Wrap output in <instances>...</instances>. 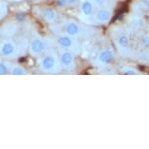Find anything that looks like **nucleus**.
Masks as SVG:
<instances>
[{"instance_id": "obj_1", "label": "nucleus", "mask_w": 149, "mask_h": 149, "mask_svg": "<svg viewBox=\"0 0 149 149\" xmlns=\"http://www.w3.org/2000/svg\"><path fill=\"white\" fill-rule=\"evenodd\" d=\"M39 66L44 73H56L61 70L62 64L58 57L54 54H49L41 59Z\"/></svg>"}, {"instance_id": "obj_2", "label": "nucleus", "mask_w": 149, "mask_h": 149, "mask_svg": "<svg viewBox=\"0 0 149 149\" xmlns=\"http://www.w3.org/2000/svg\"><path fill=\"white\" fill-rule=\"evenodd\" d=\"M0 53L6 58H13L17 55V47L14 42L6 41L0 45Z\"/></svg>"}, {"instance_id": "obj_3", "label": "nucleus", "mask_w": 149, "mask_h": 149, "mask_svg": "<svg viewBox=\"0 0 149 149\" xmlns=\"http://www.w3.org/2000/svg\"><path fill=\"white\" fill-rule=\"evenodd\" d=\"M46 49V43L40 38H35L30 44V52L33 56H40Z\"/></svg>"}, {"instance_id": "obj_4", "label": "nucleus", "mask_w": 149, "mask_h": 149, "mask_svg": "<svg viewBox=\"0 0 149 149\" xmlns=\"http://www.w3.org/2000/svg\"><path fill=\"white\" fill-rule=\"evenodd\" d=\"M60 63L62 66L66 70H73L74 69V57L70 51L66 50L60 55Z\"/></svg>"}, {"instance_id": "obj_5", "label": "nucleus", "mask_w": 149, "mask_h": 149, "mask_svg": "<svg viewBox=\"0 0 149 149\" xmlns=\"http://www.w3.org/2000/svg\"><path fill=\"white\" fill-rule=\"evenodd\" d=\"M66 33L67 35L71 37H76L81 33V27L77 23L74 21L69 22L66 26Z\"/></svg>"}, {"instance_id": "obj_6", "label": "nucleus", "mask_w": 149, "mask_h": 149, "mask_svg": "<svg viewBox=\"0 0 149 149\" xmlns=\"http://www.w3.org/2000/svg\"><path fill=\"white\" fill-rule=\"evenodd\" d=\"M57 43L61 47L64 49H72L74 46V41L71 38V36L69 35H62V36L58 37L57 38Z\"/></svg>"}, {"instance_id": "obj_7", "label": "nucleus", "mask_w": 149, "mask_h": 149, "mask_svg": "<svg viewBox=\"0 0 149 149\" xmlns=\"http://www.w3.org/2000/svg\"><path fill=\"white\" fill-rule=\"evenodd\" d=\"M112 17V13L109 10L106 9H102L99 10L95 14V19L97 21L102 24L109 22Z\"/></svg>"}, {"instance_id": "obj_8", "label": "nucleus", "mask_w": 149, "mask_h": 149, "mask_svg": "<svg viewBox=\"0 0 149 149\" xmlns=\"http://www.w3.org/2000/svg\"><path fill=\"white\" fill-rule=\"evenodd\" d=\"M17 31V25L14 23H7L0 29V34L3 36H11Z\"/></svg>"}, {"instance_id": "obj_9", "label": "nucleus", "mask_w": 149, "mask_h": 149, "mask_svg": "<svg viewBox=\"0 0 149 149\" xmlns=\"http://www.w3.org/2000/svg\"><path fill=\"white\" fill-rule=\"evenodd\" d=\"M113 58V52L110 49L103 50L98 55V60L102 63H109Z\"/></svg>"}, {"instance_id": "obj_10", "label": "nucleus", "mask_w": 149, "mask_h": 149, "mask_svg": "<svg viewBox=\"0 0 149 149\" xmlns=\"http://www.w3.org/2000/svg\"><path fill=\"white\" fill-rule=\"evenodd\" d=\"M81 11L86 17H89L93 13L94 8H93V4L91 2L86 0L84 1L82 5H81Z\"/></svg>"}, {"instance_id": "obj_11", "label": "nucleus", "mask_w": 149, "mask_h": 149, "mask_svg": "<svg viewBox=\"0 0 149 149\" xmlns=\"http://www.w3.org/2000/svg\"><path fill=\"white\" fill-rule=\"evenodd\" d=\"M45 19L49 22H53L56 18V13L52 8H47L44 11Z\"/></svg>"}, {"instance_id": "obj_12", "label": "nucleus", "mask_w": 149, "mask_h": 149, "mask_svg": "<svg viewBox=\"0 0 149 149\" xmlns=\"http://www.w3.org/2000/svg\"><path fill=\"white\" fill-rule=\"evenodd\" d=\"M11 73L13 75H24L26 74V71L23 67L20 66H15L11 69Z\"/></svg>"}, {"instance_id": "obj_13", "label": "nucleus", "mask_w": 149, "mask_h": 149, "mask_svg": "<svg viewBox=\"0 0 149 149\" xmlns=\"http://www.w3.org/2000/svg\"><path fill=\"white\" fill-rule=\"evenodd\" d=\"M118 43H119V45L122 47L123 49H126L129 45V39L126 35H122L121 37H120Z\"/></svg>"}, {"instance_id": "obj_14", "label": "nucleus", "mask_w": 149, "mask_h": 149, "mask_svg": "<svg viewBox=\"0 0 149 149\" xmlns=\"http://www.w3.org/2000/svg\"><path fill=\"white\" fill-rule=\"evenodd\" d=\"M7 66L5 63H0V74H4L7 72Z\"/></svg>"}, {"instance_id": "obj_15", "label": "nucleus", "mask_w": 149, "mask_h": 149, "mask_svg": "<svg viewBox=\"0 0 149 149\" xmlns=\"http://www.w3.org/2000/svg\"><path fill=\"white\" fill-rule=\"evenodd\" d=\"M56 3L59 6H64L66 5L67 1L66 0H56Z\"/></svg>"}, {"instance_id": "obj_16", "label": "nucleus", "mask_w": 149, "mask_h": 149, "mask_svg": "<svg viewBox=\"0 0 149 149\" xmlns=\"http://www.w3.org/2000/svg\"><path fill=\"white\" fill-rule=\"evenodd\" d=\"M143 43L145 46H148L149 45V37H144V38H143Z\"/></svg>"}, {"instance_id": "obj_17", "label": "nucleus", "mask_w": 149, "mask_h": 149, "mask_svg": "<svg viewBox=\"0 0 149 149\" xmlns=\"http://www.w3.org/2000/svg\"><path fill=\"white\" fill-rule=\"evenodd\" d=\"M107 2V0H95V3L99 6L104 5Z\"/></svg>"}, {"instance_id": "obj_18", "label": "nucleus", "mask_w": 149, "mask_h": 149, "mask_svg": "<svg viewBox=\"0 0 149 149\" xmlns=\"http://www.w3.org/2000/svg\"><path fill=\"white\" fill-rule=\"evenodd\" d=\"M66 1H67V3L70 5H74L78 2V0H66Z\"/></svg>"}, {"instance_id": "obj_19", "label": "nucleus", "mask_w": 149, "mask_h": 149, "mask_svg": "<svg viewBox=\"0 0 149 149\" xmlns=\"http://www.w3.org/2000/svg\"><path fill=\"white\" fill-rule=\"evenodd\" d=\"M126 73L127 74H128V75H136L137 74V72H135V71H134L133 70H128L127 72H126Z\"/></svg>"}, {"instance_id": "obj_20", "label": "nucleus", "mask_w": 149, "mask_h": 149, "mask_svg": "<svg viewBox=\"0 0 149 149\" xmlns=\"http://www.w3.org/2000/svg\"><path fill=\"white\" fill-rule=\"evenodd\" d=\"M4 13H5V10H0V16H1V15L3 16Z\"/></svg>"}]
</instances>
